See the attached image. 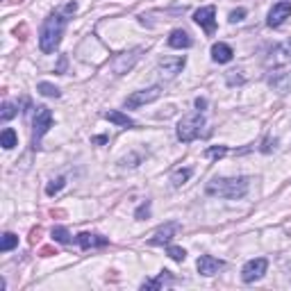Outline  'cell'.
I'll return each mask as SVG.
<instances>
[{"mask_svg": "<svg viewBox=\"0 0 291 291\" xmlns=\"http://www.w3.org/2000/svg\"><path fill=\"white\" fill-rule=\"evenodd\" d=\"M66 23H68V18H66V14H62V12H55L45 18L43 25H41V32H39L41 53H45V55L55 53V48H57L59 41H62Z\"/></svg>", "mask_w": 291, "mask_h": 291, "instance_id": "6da1fadb", "label": "cell"}, {"mask_svg": "<svg viewBox=\"0 0 291 291\" xmlns=\"http://www.w3.org/2000/svg\"><path fill=\"white\" fill-rule=\"evenodd\" d=\"M248 186H250V180L248 177H221V180H212L207 184V193L209 196H218V198H241V196L248 193Z\"/></svg>", "mask_w": 291, "mask_h": 291, "instance_id": "7a4b0ae2", "label": "cell"}, {"mask_svg": "<svg viewBox=\"0 0 291 291\" xmlns=\"http://www.w3.org/2000/svg\"><path fill=\"white\" fill-rule=\"evenodd\" d=\"M203 125H205L203 114L200 112L189 114V116H184L177 123V139H180L182 143H189V141L198 139L200 132H203Z\"/></svg>", "mask_w": 291, "mask_h": 291, "instance_id": "3957f363", "label": "cell"}, {"mask_svg": "<svg viewBox=\"0 0 291 291\" xmlns=\"http://www.w3.org/2000/svg\"><path fill=\"white\" fill-rule=\"evenodd\" d=\"M32 143L34 148H39V141L45 132L53 127V112L48 107H36V114H34V123H32Z\"/></svg>", "mask_w": 291, "mask_h": 291, "instance_id": "277c9868", "label": "cell"}, {"mask_svg": "<svg viewBox=\"0 0 291 291\" xmlns=\"http://www.w3.org/2000/svg\"><path fill=\"white\" fill-rule=\"evenodd\" d=\"M162 95V89L159 86H150V89H143V91H134L125 98V107L134 109V107H141V105H148L153 100H157Z\"/></svg>", "mask_w": 291, "mask_h": 291, "instance_id": "5b68a950", "label": "cell"}, {"mask_svg": "<svg viewBox=\"0 0 291 291\" xmlns=\"http://www.w3.org/2000/svg\"><path fill=\"white\" fill-rule=\"evenodd\" d=\"M268 268V262L264 257H257V259H250V262H246V266L241 268V280L244 282H255L259 280V277L266 273Z\"/></svg>", "mask_w": 291, "mask_h": 291, "instance_id": "8992f818", "label": "cell"}, {"mask_svg": "<svg viewBox=\"0 0 291 291\" xmlns=\"http://www.w3.org/2000/svg\"><path fill=\"white\" fill-rule=\"evenodd\" d=\"M193 21L203 27L207 34H212L216 30V7L214 5H207V7H200L198 12L193 14Z\"/></svg>", "mask_w": 291, "mask_h": 291, "instance_id": "52a82bcc", "label": "cell"}, {"mask_svg": "<svg viewBox=\"0 0 291 291\" xmlns=\"http://www.w3.org/2000/svg\"><path fill=\"white\" fill-rule=\"evenodd\" d=\"M291 14V0H280L277 5H273V9L268 12V25L271 27H277L289 18Z\"/></svg>", "mask_w": 291, "mask_h": 291, "instance_id": "ba28073f", "label": "cell"}, {"mask_svg": "<svg viewBox=\"0 0 291 291\" xmlns=\"http://www.w3.org/2000/svg\"><path fill=\"white\" fill-rule=\"evenodd\" d=\"M177 230H180V225H177V223H166V225H162L159 230H155V234L150 236V244H153V246L168 244V241L177 234Z\"/></svg>", "mask_w": 291, "mask_h": 291, "instance_id": "9c48e42d", "label": "cell"}, {"mask_svg": "<svg viewBox=\"0 0 291 291\" xmlns=\"http://www.w3.org/2000/svg\"><path fill=\"white\" fill-rule=\"evenodd\" d=\"M221 268H223V259H216V257H212V255H203V257L198 259L200 275H214V273H218Z\"/></svg>", "mask_w": 291, "mask_h": 291, "instance_id": "30bf717a", "label": "cell"}, {"mask_svg": "<svg viewBox=\"0 0 291 291\" xmlns=\"http://www.w3.org/2000/svg\"><path fill=\"white\" fill-rule=\"evenodd\" d=\"M182 66H184V57H164V59H159V68H162L168 77L177 75V73L182 71Z\"/></svg>", "mask_w": 291, "mask_h": 291, "instance_id": "8fae6325", "label": "cell"}, {"mask_svg": "<svg viewBox=\"0 0 291 291\" xmlns=\"http://www.w3.org/2000/svg\"><path fill=\"white\" fill-rule=\"evenodd\" d=\"M75 239H77V244H80L82 248H93V246H107L109 244V239L98 236V234H91V232H80Z\"/></svg>", "mask_w": 291, "mask_h": 291, "instance_id": "7c38bea8", "label": "cell"}, {"mask_svg": "<svg viewBox=\"0 0 291 291\" xmlns=\"http://www.w3.org/2000/svg\"><path fill=\"white\" fill-rule=\"evenodd\" d=\"M232 48L227 43H214L212 45V59L214 62H218V64H227L232 59Z\"/></svg>", "mask_w": 291, "mask_h": 291, "instance_id": "4fadbf2b", "label": "cell"}, {"mask_svg": "<svg viewBox=\"0 0 291 291\" xmlns=\"http://www.w3.org/2000/svg\"><path fill=\"white\" fill-rule=\"evenodd\" d=\"M168 45L171 48H189L191 45V36L186 34L184 30H173L171 34H168Z\"/></svg>", "mask_w": 291, "mask_h": 291, "instance_id": "5bb4252c", "label": "cell"}, {"mask_svg": "<svg viewBox=\"0 0 291 291\" xmlns=\"http://www.w3.org/2000/svg\"><path fill=\"white\" fill-rule=\"evenodd\" d=\"M107 121H112V123H116V125H121V127H134V121H132L127 114H121V112H105L103 114Z\"/></svg>", "mask_w": 291, "mask_h": 291, "instance_id": "9a60e30c", "label": "cell"}, {"mask_svg": "<svg viewBox=\"0 0 291 291\" xmlns=\"http://www.w3.org/2000/svg\"><path fill=\"white\" fill-rule=\"evenodd\" d=\"M275 64H286L291 62V41H284L282 45H277L275 48Z\"/></svg>", "mask_w": 291, "mask_h": 291, "instance_id": "2e32d148", "label": "cell"}, {"mask_svg": "<svg viewBox=\"0 0 291 291\" xmlns=\"http://www.w3.org/2000/svg\"><path fill=\"white\" fill-rule=\"evenodd\" d=\"M0 146H3L5 150H12L14 146H16V132L12 130V127H5L3 134H0Z\"/></svg>", "mask_w": 291, "mask_h": 291, "instance_id": "e0dca14e", "label": "cell"}, {"mask_svg": "<svg viewBox=\"0 0 291 291\" xmlns=\"http://www.w3.org/2000/svg\"><path fill=\"white\" fill-rule=\"evenodd\" d=\"M189 177H191V168H177L171 175V182H173V186H182Z\"/></svg>", "mask_w": 291, "mask_h": 291, "instance_id": "ac0fdd59", "label": "cell"}, {"mask_svg": "<svg viewBox=\"0 0 291 291\" xmlns=\"http://www.w3.org/2000/svg\"><path fill=\"white\" fill-rule=\"evenodd\" d=\"M173 277L168 275V271H162V275L157 277V280H148V282H143V289H159V286L164 284V282H171Z\"/></svg>", "mask_w": 291, "mask_h": 291, "instance_id": "d6986e66", "label": "cell"}, {"mask_svg": "<svg viewBox=\"0 0 291 291\" xmlns=\"http://www.w3.org/2000/svg\"><path fill=\"white\" fill-rule=\"evenodd\" d=\"M14 246H18V236L12 234V232L3 234V241H0V250H3V253H7V250H12Z\"/></svg>", "mask_w": 291, "mask_h": 291, "instance_id": "ffe728a7", "label": "cell"}, {"mask_svg": "<svg viewBox=\"0 0 291 291\" xmlns=\"http://www.w3.org/2000/svg\"><path fill=\"white\" fill-rule=\"evenodd\" d=\"M39 93L48 95V98H59V89L50 82H39Z\"/></svg>", "mask_w": 291, "mask_h": 291, "instance_id": "44dd1931", "label": "cell"}, {"mask_svg": "<svg viewBox=\"0 0 291 291\" xmlns=\"http://www.w3.org/2000/svg\"><path fill=\"white\" fill-rule=\"evenodd\" d=\"M53 239L59 241V244H68V241H71V234H68L66 227L57 225V227H53Z\"/></svg>", "mask_w": 291, "mask_h": 291, "instance_id": "7402d4cb", "label": "cell"}, {"mask_svg": "<svg viewBox=\"0 0 291 291\" xmlns=\"http://www.w3.org/2000/svg\"><path fill=\"white\" fill-rule=\"evenodd\" d=\"M166 253H168V257L175 259V262H184V257H186V250L180 248V246H168Z\"/></svg>", "mask_w": 291, "mask_h": 291, "instance_id": "603a6c76", "label": "cell"}, {"mask_svg": "<svg viewBox=\"0 0 291 291\" xmlns=\"http://www.w3.org/2000/svg\"><path fill=\"white\" fill-rule=\"evenodd\" d=\"M16 114H18L16 105H14V103H5L3 105V112H0V118H3V121H9V118H14Z\"/></svg>", "mask_w": 291, "mask_h": 291, "instance_id": "cb8c5ba5", "label": "cell"}, {"mask_svg": "<svg viewBox=\"0 0 291 291\" xmlns=\"http://www.w3.org/2000/svg\"><path fill=\"white\" fill-rule=\"evenodd\" d=\"M64 182H66L64 177H57V180H53L48 186H45V193H48V196H55L57 191H62V189H64Z\"/></svg>", "mask_w": 291, "mask_h": 291, "instance_id": "d4e9b609", "label": "cell"}, {"mask_svg": "<svg viewBox=\"0 0 291 291\" xmlns=\"http://www.w3.org/2000/svg\"><path fill=\"white\" fill-rule=\"evenodd\" d=\"M225 153H227V148H225V146H218V148H209L205 155H207V157H223V155H225Z\"/></svg>", "mask_w": 291, "mask_h": 291, "instance_id": "484cf974", "label": "cell"}, {"mask_svg": "<svg viewBox=\"0 0 291 291\" xmlns=\"http://www.w3.org/2000/svg\"><path fill=\"white\" fill-rule=\"evenodd\" d=\"M244 16H246V9H244V7L234 9V12L230 14V23H239V21H244Z\"/></svg>", "mask_w": 291, "mask_h": 291, "instance_id": "4316f807", "label": "cell"}, {"mask_svg": "<svg viewBox=\"0 0 291 291\" xmlns=\"http://www.w3.org/2000/svg\"><path fill=\"white\" fill-rule=\"evenodd\" d=\"M148 212H150V203L141 205V207L136 209V218H139V221H143V216H148Z\"/></svg>", "mask_w": 291, "mask_h": 291, "instance_id": "83f0119b", "label": "cell"}, {"mask_svg": "<svg viewBox=\"0 0 291 291\" xmlns=\"http://www.w3.org/2000/svg\"><path fill=\"white\" fill-rule=\"evenodd\" d=\"M196 107H198V112H200V109H205V107H207V100H205V98H196Z\"/></svg>", "mask_w": 291, "mask_h": 291, "instance_id": "f1b7e54d", "label": "cell"}, {"mask_svg": "<svg viewBox=\"0 0 291 291\" xmlns=\"http://www.w3.org/2000/svg\"><path fill=\"white\" fill-rule=\"evenodd\" d=\"M64 66H66V57H62V59H59V66H57V71H59V73H64Z\"/></svg>", "mask_w": 291, "mask_h": 291, "instance_id": "f546056e", "label": "cell"}, {"mask_svg": "<svg viewBox=\"0 0 291 291\" xmlns=\"http://www.w3.org/2000/svg\"><path fill=\"white\" fill-rule=\"evenodd\" d=\"M95 143H107V136H95Z\"/></svg>", "mask_w": 291, "mask_h": 291, "instance_id": "4dcf8cb0", "label": "cell"}, {"mask_svg": "<svg viewBox=\"0 0 291 291\" xmlns=\"http://www.w3.org/2000/svg\"><path fill=\"white\" fill-rule=\"evenodd\" d=\"M41 255H43V257H48V255H53V248H43V250H41Z\"/></svg>", "mask_w": 291, "mask_h": 291, "instance_id": "1f68e13d", "label": "cell"}]
</instances>
